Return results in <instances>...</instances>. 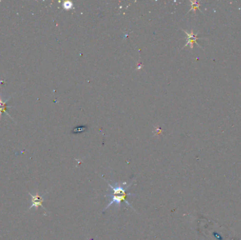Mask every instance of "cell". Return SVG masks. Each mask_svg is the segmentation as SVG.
I'll use <instances>...</instances> for the list:
<instances>
[{"instance_id":"obj_6","label":"cell","mask_w":241,"mask_h":240,"mask_svg":"<svg viewBox=\"0 0 241 240\" xmlns=\"http://www.w3.org/2000/svg\"><path fill=\"white\" fill-rule=\"evenodd\" d=\"M63 7L66 9H71L73 7V5L71 2H65L63 4Z\"/></svg>"},{"instance_id":"obj_4","label":"cell","mask_w":241,"mask_h":240,"mask_svg":"<svg viewBox=\"0 0 241 240\" xmlns=\"http://www.w3.org/2000/svg\"><path fill=\"white\" fill-rule=\"evenodd\" d=\"M132 184H130L128 186H127L126 187H123L122 185H120V184H118V185H116L115 187L112 186L111 184H109V186L112 189V190L114 192V195H117V194H121V195H123V194H126V190L128 189V188H129L131 185Z\"/></svg>"},{"instance_id":"obj_5","label":"cell","mask_w":241,"mask_h":240,"mask_svg":"<svg viewBox=\"0 0 241 240\" xmlns=\"http://www.w3.org/2000/svg\"><path fill=\"white\" fill-rule=\"evenodd\" d=\"M190 3H191V8H190V9L189 10V11H194V12H195V11L197 9H199V10H200V4L198 2H197V1H190Z\"/></svg>"},{"instance_id":"obj_3","label":"cell","mask_w":241,"mask_h":240,"mask_svg":"<svg viewBox=\"0 0 241 240\" xmlns=\"http://www.w3.org/2000/svg\"><path fill=\"white\" fill-rule=\"evenodd\" d=\"M30 194V197L32 198V204H31V206L30 207V209L32 208H37L39 206H42V208H45L42 206V202H44V199L43 197H40V196H39V194Z\"/></svg>"},{"instance_id":"obj_7","label":"cell","mask_w":241,"mask_h":240,"mask_svg":"<svg viewBox=\"0 0 241 240\" xmlns=\"http://www.w3.org/2000/svg\"><path fill=\"white\" fill-rule=\"evenodd\" d=\"M142 68V63H138V65H137V70H140V69H141Z\"/></svg>"},{"instance_id":"obj_1","label":"cell","mask_w":241,"mask_h":240,"mask_svg":"<svg viewBox=\"0 0 241 240\" xmlns=\"http://www.w3.org/2000/svg\"><path fill=\"white\" fill-rule=\"evenodd\" d=\"M128 195H133V194H131V193L126 194H123V195H120V196L114 195V194H109V196L110 197L112 198V201H111V202H110L109 204H108V206L106 207L105 209H107V208H109V206H111V205H112V204H114V203L117 204L118 206H119V205H120V202H122V201H124V202H125L128 205V206H130L131 207V206L130 205L129 203H128V202L126 200V197H127Z\"/></svg>"},{"instance_id":"obj_2","label":"cell","mask_w":241,"mask_h":240,"mask_svg":"<svg viewBox=\"0 0 241 240\" xmlns=\"http://www.w3.org/2000/svg\"><path fill=\"white\" fill-rule=\"evenodd\" d=\"M184 32H185V34L187 35V43L185 44V46L183 47V48L185 47H187L188 45H190V48H191V49H193L194 43H195V44H197V45L200 46L199 44L197 42V40L198 39H199V37H197V34H195V33L193 32V30H191V32H186V31H185V30H184Z\"/></svg>"}]
</instances>
